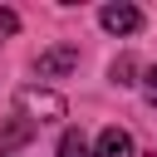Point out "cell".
Segmentation results:
<instances>
[{"mask_svg":"<svg viewBox=\"0 0 157 157\" xmlns=\"http://www.w3.org/2000/svg\"><path fill=\"white\" fill-rule=\"evenodd\" d=\"M15 108H20V118H29L34 128H39V123H54V118L69 113V103H64L54 88H34V83H25V88L15 93Z\"/></svg>","mask_w":157,"mask_h":157,"instance_id":"6da1fadb","label":"cell"},{"mask_svg":"<svg viewBox=\"0 0 157 157\" xmlns=\"http://www.w3.org/2000/svg\"><path fill=\"white\" fill-rule=\"evenodd\" d=\"M78 69V44H49L39 59H34V74L39 78H64Z\"/></svg>","mask_w":157,"mask_h":157,"instance_id":"7a4b0ae2","label":"cell"},{"mask_svg":"<svg viewBox=\"0 0 157 157\" xmlns=\"http://www.w3.org/2000/svg\"><path fill=\"white\" fill-rule=\"evenodd\" d=\"M98 25H103L108 34H137V29H142V10H137V5H123V0H118V5H103V10H98Z\"/></svg>","mask_w":157,"mask_h":157,"instance_id":"3957f363","label":"cell"},{"mask_svg":"<svg viewBox=\"0 0 157 157\" xmlns=\"http://www.w3.org/2000/svg\"><path fill=\"white\" fill-rule=\"evenodd\" d=\"M93 157H137V147H132V137H128L123 128H103V132H98Z\"/></svg>","mask_w":157,"mask_h":157,"instance_id":"277c9868","label":"cell"},{"mask_svg":"<svg viewBox=\"0 0 157 157\" xmlns=\"http://www.w3.org/2000/svg\"><path fill=\"white\" fill-rule=\"evenodd\" d=\"M29 137H34V123L15 113V118H10L5 128H0V157H5V152H15V147H25Z\"/></svg>","mask_w":157,"mask_h":157,"instance_id":"5b68a950","label":"cell"},{"mask_svg":"<svg viewBox=\"0 0 157 157\" xmlns=\"http://www.w3.org/2000/svg\"><path fill=\"white\" fill-rule=\"evenodd\" d=\"M59 157H93V147H88V137L78 132V128H69L64 137H59V147H54Z\"/></svg>","mask_w":157,"mask_h":157,"instance_id":"8992f818","label":"cell"},{"mask_svg":"<svg viewBox=\"0 0 157 157\" xmlns=\"http://www.w3.org/2000/svg\"><path fill=\"white\" fill-rule=\"evenodd\" d=\"M132 74H137V59H132V54H118V59H113V69H108V78H113V83H137Z\"/></svg>","mask_w":157,"mask_h":157,"instance_id":"52a82bcc","label":"cell"},{"mask_svg":"<svg viewBox=\"0 0 157 157\" xmlns=\"http://www.w3.org/2000/svg\"><path fill=\"white\" fill-rule=\"evenodd\" d=\"M20 29V15L15 10H0V34H15Z\"/></svg>","mask_w":157,"mask_h":157,"instance_id":"ba28073f","label":"cell"},{"mask_svg":"<svg viewBox=\"0 0 157 157\" xmlns=\"http://www.w3.org/2000/svg\"><path fill=\"white\" fill-rule=\"evenodd\" d=\"M142 93H147V98H152V103H157V64H152V69H147V74H142Z\"/></svg>","mask_w":157,"mask_h":157,"instance_id":"9c48e42d","label":"cell"},{"mask_svg":"<svg viewBox=\"0 0 157 157\" xmlns=\"http://www.w3.org/2000/svg\"><path fill=\"white\" fill-rule=\"evenodd\" d=\"M152 157H157V152H152Z\"/></svg>","mask_w":157,"mask_h":157,"instance_id":"30bf717a","label":"cell"}]
</instances>
